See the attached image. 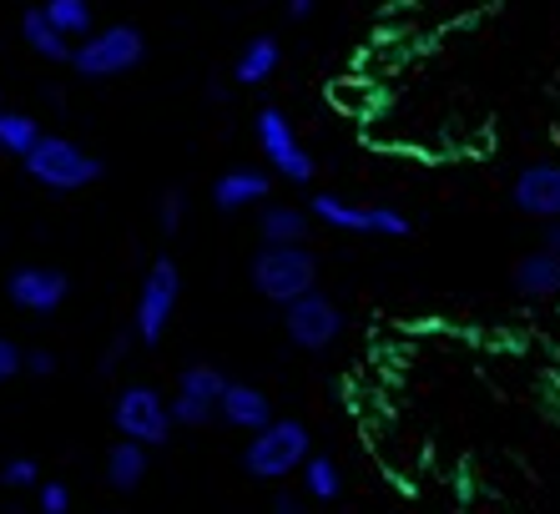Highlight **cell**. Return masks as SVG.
Instances as JSON below:
<instances>
[{
  "instance_id": "29",
  "label": "cell",
  "mask_w": 560,
  "mask_h": 514,
  "mask_svg": "<svg viewBox=\"0 0 560 514\" xmlns=\"http://www.w3.org/2000/svg\"><path fill=\"white\" fill-rule=\"evenodd\" d=\"M273 514H308V494H278Z\"/></svg>"
},
{
  "instance_id": "30",
  "label": "cell",
  "mask_w": 560,
  "mask_h": 514,
  "mask_svg": "<svg viewBox=\"0 0 560 514\" xmlns=\"http://www.w3.org/2000/svg\"><path fill=\"white\" fill-rule=\"evenodd\" d=\"M313 5H318V0H283L288 21H308V15H313Z\"/></svg>"
},
{
  "instance_id": "31",
  "label": "cell",
  "mask_w": 560,
  "mask_h": 514,
  "mask_svg": "<svg viewBox=\"0 0 560 514\" xmlns=\"http://www.w3.org/2000/svg\"><path fill=\"white\" fill-rule=\"evenodd\" d=\"M546 253H550V257H560V218H556V222H546Z\"/></svg>"
},
{
  "instance_id": "1",
  "label": "cell",
  "mask_w": 560,
  "mask_h": 514,
  "mask_svg": "<svg viewBox=\"0 0 560 514\" xmlns=\"http://www.w3.org/2000/svg\"><path fill=\"white\" fill-rule=\"evenodd\" d=\"M313 454V439L303 419H268L258 434H248V449H243V475L262 479V484H278V479L299 475L303 459Z\"/></svg>"
},
{
  "instance_id": "13",
  "label": "cell",
  "mask_w": 560,
  "mask_h": 514,
  "mask_svg": "<svg viewBox=\"0 0 560 514\" xmlns=\"http://www.w3.org/2000/svg\"><path fill=\"white\" fill-rule=\"evenodd\" d=\"M273 192V172L262 167H228L218 182H212V207L218 212H248V207H262Z\"/></svg>"
},
{
  "instance_id": "22",
  "label": "cell",
  "mask_w": 560,
  "mask_h": 514,
  "mask_svg": "<svg viewBox=\"0 0 560 514\" xmlns=\"http://www.w3.org/2000/svg\"><path fill=\"white\" fill-rule=\"evenodd\" d=\"M40 142V121L31 112H0V152L26 156Z\"/></svg>"
},
{
  "instance_id": "12",
  "label": "cell",
  "mask_w": 560,
  "mask_h": 514,
  "mask_svg": "<svg viewBox=\"0 0 560 514\" xmlns=\"http://www.w3.org/2000/svg\"><path fill=\"white\" fill-rule=\"evenodd\" d=\"M510 207L521 218L556 222L560 218V162H530L510 182Z\"/></svg>"
},
{
  "instance_id": "24",
  "label": "cell",
  "mask_w": 560,
  "mask_h": 514,
  "mask_svg": "<svg viewBox=\"0 0 560 514\" xmlns=\"http://www.w3.org/2000/svg\"><path fill=\"white\" fill-rule=\"evenodd\" d=\"M36 514H71V484H66V479H40Z\"/></svg>"
},
{
  "instance_id": "19",
  "label": "cell",
  "mask_w": 560,
  "mask_h": 514,
  "mask_svg": "<svg viewBox=\"0 0 560 514\" xmlns=\"http://www.w3.org/2000/svg\"><path fill=\"white\" fill-rule=\"evenodd\" d=\"M278 61H283V46L273 36H253V40H243V51L233 61V81L237 86H262L278 71Z\"/></svg>"
},
{
  "instance_id": "4",
  "label": "cell",
  "mask_w": 560,
  "mask_h": 514,
  "mask_svg": "<svg viewBox=\"0 0 560 514\" xmlns=\"http://www.w3.org/2000/svg\"><path fill=\"white\" fill-rule=\"evenodd\" d=\"M147 61V36L137 26H106V31H86L71 46V71L81 81H117L131 77Z\"/></svg>"
},
{
  "instance_id": "23",
  "label": "cell",
  "mask_w": 560,
  "mask_h": 514,
  "mask_svg": "<svg viewBox=\"0 0 560 514\" xmlns=\"http://www.w3.org/2000/svg\"><path fill=\"white\" fill-rule=\"evenodd\" d=\"M187 222V192L183 187H167V192L156 197V227L162 232H183Z\"/></svg>"
},
{
  "instance_id": "16",
  "label": "cell",
  "mask_w": 560,
  "mask_h": 514,
  "mask_svg": "<svg viewBox=\"0 0 560 514\" xmlns=\"http://www.w3.org/2000/svg\"><path fill=\"white\" fill-rule=\"evenodd\" d=\"M313 218L303 207L293 202H262L258 207V237L262 247H293V243H308Z\"/></svg>"
},
{
  "instance_id": "8",
  "label": "cell",
  "mask_w": 560,
  "mask_h": 514,
  "mask_svg": "<svg viewBox=\"0 0 560 514\" xmlns=\"http://www.w3.org/2000/svg\"><path fill=\"white\" fill-rule=\"evenodd\" d=\"M308 218L334 232H359V237H409V232H415V222H409L399 207H359V202H343L339 192L313 197Z\"/></svg>"
},
{
  "instance_id": "28",
  "label": "cell",
  "mask_w": 560,
  "mask_h": 514,
  "mask_svg": "<svg viewBox=\"0 0 560 514\" xmlns=\"http://www.w3.org/2000/svg\"><path fill=\"white\" fill-rule=\"evenodd\" d=\"M21 373H31V378H51V373H56V353H51V348H31L26 359H21Z\"/></svg>"
},
{
  "instance_id": "2",
  "label": "cell",
  "mask_w": 560,
  "mask_h": 514,
  "mask_svg": "<svg viewBox=\"0 0 560 514\" xmlns=\"http://www.w3.org/2000/svg\"><path fill=\"white\" fill-rule=\"evenodd\" d=\"M21 162H26V177L36 187H46V192H81L106 172L96 152H86L71 137H51V131H40V142Z\"/></svg>"
},
{
  "instance_id": "26",
  "label": "cell",
  "mask_w": 560,
  "mask_h": 514,
  "mask_svg": "<svg viewBox=\"0 0 560 514\" xmlns=\"http://www.w3.org/2000/svg\"><path fill=\"white\" fill-rule=\"evenodd\" d=\"M131 343H137V334H131V328H127V334H117V338H112V348H106V353H102V363H96V373H102V378H112V373H117L121 363H127Z\"/></svg>"
},
{
  "instance_id": "17",
  "label": "cell",
  "mask_w": 560,
  "mask_h": 514,
  "mask_svg": "<svg viewBox=\"0 0 560 514\" xmlns=\"http://www.w3.org/2000/svg\"><path fill=\"white\" fill-rule=\"evenodd\" d=\"M147 469H152V449L147 444L117 439L106 449V489H117V494H137L147 484Z\"/></svg>"
},
{
  "instance_id": "3",
  "label": "cell",
  "mask_w": 560,
  "mask_h": 514,
  "mask_svg": "<svg viewBox=\"0 0 560 514\" xmlns=\"http://www.w3.org/2000/svg\"><path fill=\"white\" fill-rule=\"evenodd\" d=\"M248 283L258 297L268 303H293V297L313 293L318 288V257H313L308 243H293V247H258L248 262Z\"/></svg>"
},
{
  "instance_id": "10",
  "label": "cell",
  "mask_w": 560,
  "mask_h": 514,
  "mask_svg": "<svg viewBox=\"0 0 560 514\" xmlns=\"http://www.w3.org/2000/svg\"><path fill=\"white\" fill-rule=\"evenodd\" d=\"M222 384H228V378H222L212 363H192V369L177 373V394L167 399L172 424H183V429H208V424H218Z\"/></svg>"
},
{
  "instance_id": "6",
  "label": "cell",
  "mask_w": 560,
  "mask_h": 514,
  "mask_svg": "<svg viewBox=\"0 0 560 514\" xmlns=\"http://www.w3.org/2000/svg\"><path fill=\"white\" fill-rule=\"evenodd\" d=\"M112 429L131 444H147V449H162L172 439V409H167V394H156L152 384H127L112 404Z\"/></svg>"
},
{
  "instance_id": "25",
  "label": "cell",
  "mask_w": 560,
  "mask_h": 514,
  "mask_svg": "<svg viewBox=\"0 0 560 514\" xmlns=\"http://www.w3.org/2000/svg\"><path fill=\"white\" fill-rule=\"evenodd\" d=\"M0 484L5 489H36L40 484V464L26 459V454H15V459L0 464Z\"/></svg>"
},
{
  "instance_id": "7",
  "label": "cell",
  "mask_w": 560,
  "mask_h": 514,
  "mask_svg": "<svg viewBox=\"0 0 560 514\" xmlns=\"http://www.w3.org/2000/svg\"><path fill=\"white\" fill-rule=\"evenodd\" d=\"M253 131H258V147H262V156H268V172L283 177V182H293V187H308L313 172H318V162H313V152L299 142L293 121H288L278 106H258Z\"/></svg>"
},
{
  "instance_id": "9",
  "label": "cell",
  "mask_w": 560,
  "mask_h": 514,
  "mask_svg": "<svg viewBox=\"0 0 560 514\" xmlns=\"http://www.w3.org/2000/svg\"><path fill=\"white\" fill-rule=\"evenodd\" d=\"M283 334H288V343L303 348V353H324V348H334L343 338V313L334 297L313 288V293L283 303Z\"/></svg>"
},
{
  "instance_id": "15",
  "label": "cell",
  "mask_w": 560,
  "mask_h": 514,
  "mask_svg": "<svg viewBox=\"0 0 560 514\" xmlns=\"http://www.w3.org/2000/svg\"><path fill=\"white\" fill-rule=\"evenodd\" d=\"M510 283H515L521 297H530V303H550V297H560V257H550L546 247H535V253H525L515 262Z\"/></svg>"
},
{
  "instance_id": "5",
  "label": "cell",
  "mask_w": 560,
  "mask_h": 514,
  "mask_svg": "<svg viewBox=\"0 0 560 514\" xmlns=\"http://www.w3.org/2000/svg\"><path fill=\"white\" fill-rule=\"evenodd\" d=\"M177 297H183V272H177L172 257H156L152 268H147L142 288H137V308H131V334H137V343L156 348L167 338Z\"/></svg>"
},
{
  "instance_id": "11",
  "label": "cell",
  "mask_w": 560,
  "mask_h": 514,
  "mask_svg": "<svg viewBox=\"0 0 560 514\" xmlns=\"http://www.w3.org/2000/svg\"><path fill=\"white\" fill-rule=\"evenodd\" d=\"M5 297H11V308L31 313V318H51L71 297V278L61 268H46V262H26V268H11Z\"/></svg>"
},
{
  "instance_id": "20",
  "label": "cell",
  "mask_w": 560,
  "mask_h": 514,
  "mask_svg": "<svg viewBox=\"0 0 560 514\" xmlns=\"http://www.w3.org/2000/svg\"><path fill=\"white\" fill-rule=\"evenodd\" d=\"M299 475H303V494L318 500V504H334L343 494V469H339L334 454H308Z\"/></svg>"
},
{
  "instance_id": "14",
  "label": "cell",
  "mask_w": 560,
  "mask_h": 514,
  "mask_svg": "<svg viewBox=\"0 0 560 514\" xmlns=\"http://www.w3.org/2000/svg\"><path fill=\"white\" fill-rule=\"evenodd\" d=\"M218 419L228 429H237V434H258V429L273 419V404H268L262 388L243 384V378H228V384H222V399H218Z\"/></svg>"
},
{
  "instance_id": "18",
  "label": "cell",
  "mask_w": 560,
  "mask_h": 514,
  "mask_svg": "<svg viewBox=\"0 0 560 514\" xmlns=\"http://www.w3.org/2000/svg\"><path fill=\"white\" fill-rule=\"evenodd\" d=\"M21 36H26V46L40 56V61H51V66H71V46L77 40L61 36V31L46 21V11L40 5H31L26 15H21Z\"/></svg>"
},
{
  "instance_id": "27",
  "label": "cell",
  "mask_w": 560,
  "mask_h": 514,
  "mask_svg": "<svg viewBox=\"0 0 560 514\" xmlns=\"http://www.w3.org/2000/svg\"><path fill=\"white\" fill-rule=\"evenodd\" d=\"M21 359H26V348L0 334V384H11L15 373H21Z\"/></svg>"
},
{
  "instance_id": "21",
  "label": "cell",
  "mask_w": 560,
  "mask_h": 514,
  "mask_svg": "<svg viewBox=\"0 0 560 514\" xmlns=\"http://www.w3.org/2000/svg\"><path fill=\"white\" fill-rule=\"evenodd\" d=\"M40 11H46V21H51V26L61 31V36H71V40H81L86 31H96L92 0H46Z\"/></svg>"
}]
</instances>
